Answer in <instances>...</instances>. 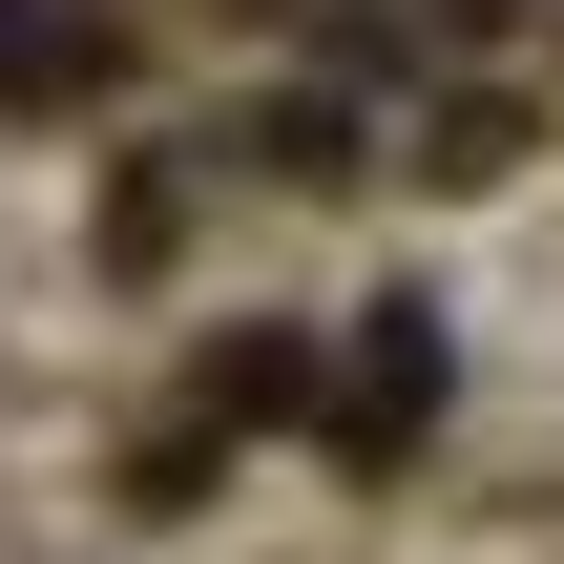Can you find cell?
<instances>
[{"label":"cell","mask_w":564,"mask_h":564,"mask_svg":"<svg viewBox=\"0 0 564 564\" xmlns=\"http://www.w3.org/2000/svg\"><path fill=\"white\" fill-rule=\"evenodd\" d=\"M419 419H440V314H377V335H356V419H335V440H356V460H398Z\"/></svg>","instance_id":"1"},{"label":"cell","mask_w":564,"mask_h":564,"mask_svg":"<svg viewBox=\"0 0 564 564\" xmlns=\"http://www.w3.org/2000/svg\"><path fill=\"white\" fill-rule=\"evenodd\" d=\"M293 398H314L293 335H230V356H209V419H293Z\"/></svg>","instance_id":"2"}]
</instances>
